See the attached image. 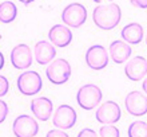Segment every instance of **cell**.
Masks as SVG:
<instances>
[{
  "label": "cell",
  "instance_id": "4fadbf2b",
  "mask_svg": "<svg viewBox=\"0 0 147 137\" xmlns=\"http://www.w3.org/2000/svg\"><path fill=\"white\" fill-rule=\"evenodd\" d=\"M48 39L56 47H67L72 42V32L67 26L55 24L48 31Z\"/></svg>",
  "mask_w": 147,
  "mask_h": 137
},
{
  "label": "cell",
  "instance_id": "d6986e66",
  "mask_svg": "<svg viewBox=\"0 0 147 137\" xmlns=\"http://www.w3.org/2000/svg\"><path fill=\"white\" fill-rule=\"evenodd\" d=\"M128 137H147V122L135 121L131 122L127 130Z\"/></svg>",
  "mask_w": 147,
  "mask_h": 137
},
{
  "label": "cell",
  "instance_id": "7c38bea8",
  "mask_svg": "<svg viewBox=\"0 0 147 137\" xmlns=\"http://www.w3.org/2000/svg\"><path fill=\"white\" fill-rule=\"evenodd\" d=\"M124 74L131 81H140L147 75V61L143 57H135L130 59L124 67Z\"/></svg>",
  "mask_w": 147,
  "mask_h": 137
},
{
  "label": "cell",
  "instance_id": "6da1fadb",
  "mask_svg": "<svg viewBox=\"0 0 147 137\" xmlns=\"http://www.w3.org/2000/svg\"><path fill=\"white\" fill-rule=\"evenodd\" d=\"M122 19V10L118 4H100L92 12V20L100 30L110 31L119 24Z\"/></svg>",
  "mask_w": 147,
  "mask_h": 137
},
{
  "label": "cell",
  "instance_id": "44dd1931",
  "mask_svg": "<svg viewBox=\"0 0 147 137\" xmlns=\"http://www.w3.org/2000/svg\"><path fill=\"white\" fill-rule=\"evenodd\" d=\"M9 90V82L3 75H0V97H4Z\"/></svg>",
  "mask_w": 147,
  "mask_h": 137
},
{
  "label": "cell",
  "instance_id": "ba28073f",
  "mask_svg": "<svg viewBox=\"0 0 147 137\" xmlns=\"http://www.w3.org/2000/svg\"><path fill=\"white\" fill-rule=\"evenodd\" d=\"M52 124L62 130L71 129L76 124V112L70 105H60L55 110Z\"/></svg>",
  "mask_w": 147,
  "mask_h": 137
},
{
  "label": "cell",
  "instance_id": "5b68a950",
  "mask_svg": "<svg viewBox=\"0 0 147 137\" xmlns=\"http://www.w3.org/2000/svg\"><path fill=\"white\" fill-rule=\"evenodd\" d=\"M62 20L66 26L74 28L80 27L87 20V10L80 3L68 4L62 12Z\"/></svg>",
  "mask_w": 147,
  "mask_h": 137
},
{
  "label": "cell",
  "instance_id": "30bf717a",
  "mask_svg": "<svg viewBox=\"0 0 147 137\" xmlns=\"http://www.w3.org/2000/svg\"><path fill=\"white\" fill-rule=\"evenodd\" d=\"M122 116V110L120 106L114 101H106L105 104H102L99 106V109L95 113L98 122H100L103 125L106 124H115L120 120Z\"/></svg>",
  "mask_w": 147,
  "mask_h": 137
},
{
  "label": "cell",
  "instance_id": "8fae6325",
  "mask_svg": "<svg viewBox=\"0 0 147 137\" xmlns=\"http://www.w3.org/2000/svg\"><path fill=\"white\" fill-rule=\"evenodd\" d=\"M32 52L31 48L24 43H20L18 46H15L11 51V63L15 69L19 70H24L31 67L32 65Z\"/></svg>",
  "mask_w": 147,
  "mask_h": 137
},
{
  "label": "cell",
  "instance_id": "7a4b0ae2",
  "mask_svg": "<svg viewBox=\"0 0 147 137\" xmlns=\"http://www.w3.org/2000/svg\"><path fill=\"white\" fill-rule=\"evenodd\" d=\"M102 98H103L102 90L94 83H87L84 86H82L76 94L78 104H79L82 109L84 110L95 109V106L100 104Z\"/></svg>",
  "mask_w": 147,
  "mask_h": 137
},
{
  "label": "cell",
  "instance_id": "603a6c76",
  "mask_svg": "<svg viewBox=\"0 0 147 137\" xmlns=\"http://www.w3.org/2000/svg\"><path fill=\"white\" fill-rule=\"evenodd\" d=\"M78 137H99L98 133H95V130L90 129V128H84V129H82L78 134Z\"/></svg>",
  "mask_w": 147,
  "mask_h": 137
},
{
  "label": "cell",
  "instance_id": "9c48e42d",
  "mask_svg": "<svg viewBox=\"0 0 147 137\" xmlns=\"http://www.w3.org/2000/svg\"><path fill=\"white\" fill-rule=\"evenodd\" d=\"M124 106L128 114L135 116V117H140L147 113V95L143 93H140L138 90L130 91L126 95L124 100Z\"/></svg>",
  "mask_w": 147,
  "mask_h": 137
},
{
  "label": "cell",
  "instance_id": "5bb4252c",
  "mask_svg": "<svg viewBox=\"0 0 147 137\" xmlns=\"http://www.w3.org/2000/svg\"><path fill=\"white\" fill-rule=\"evenodd\" d=\"M31 112L40 121H48L54 112L52 101L47 97H38L31 101Z\"/></svg>",
  "mask_w": 147,
  "mask_h": 137
},
{
  "label": "cell",
  "instance_id": "8992f818",
  "mask_svg": "<svg viewBox=\"0 0 147 137\" xmlns=\"http://www.w3.org/2000/svg\"><path fill=\"white\" fill-rule=\"evenodd\" d=\"M12 132L16 137H35L39 133V124L28 114H20L12 124Z\"/></svg>",
  "mask_w": 147,
  "mask_h": 137
},
{
  "label": "cell",
  "instance_id": "f546056e",
  "mask_svg": "<svg viewBox=\"0 0 147 137\" xmlns=\"http://www.w3.org/2000/svg\"><path fill=\"white\" fill-rule=\"evenodd\" d=\"M146 44H147V35H146Z\"/></svg>",
  "mask_w": 147,
  "mask_h": 137
},
{
  "label": "cell",
  "instance_id": "9a60e30c",
  "mask_svg": "<svg viewBox=\"0 0 147 137\" xmlns=\"http://www.w3.org/2000/svg\"><path fill=\"white\" fill-rule=\"evenodd\" d=\"M34 57L39 65H48L52 62V59L56 57V48L51 42L40 40L35 44L34 48Z\"/></svg>",
  "mask_w": 147,
  "mask_h": 137
},
{
  "label": "cell",
  "instance_id": "3957f363",
  "mask_svg": "<svg viewBox=\"0 0 147 137\" xmlns=\"http://www.w3.org/2000/svg\"><path fill=\"white\" fill-rule=\"evenodd\" d=\"M46 75L54 85H63L71 77V65L66 59H55L46 69Z\"/></svg>",
  "mask_w": 147,
  "mask_h": 137
},
{
  "label": "cell",
  "instance_id": "7402d4cb",
  "mask_svg": "<svg viewBox=\"0 0 147 137\" xmlns=\"http://www.w3.org/2000/svg\"><path fill=\"white\" fill-rule=\"evenodd\" d=\"M7 116H8V105L0 100V124H3L5 121Z\"/></svg>",
  "mask_w": 147,
  "mask_h": 137
},
{
  "label": "cell",
  "instance_id": "d4e9b609",
  "mask_svg": "<svg viewBox=\"0 0 147 137\" xmlns=\"http://www.w3.org/2000/svg\"><path fill=\"white\" fill-rule=\"evenodd\" d=\"M130 3L136 8H142V10L147 8V0H130Z\"/></svg>",
  "mask_w": 147,
  "mask_h": 137
},
{
  "label": "cell",
  "instance_id": "52a82bcc",
  "mask_svg": "<svg viewBox=\"0 0 147 137\" xmlns=\"http://www.w3.org/2000/svg\"><path fill=\"white\" fill-rule=\"evenodd\" d=\"M109 52L102 44H94L86 52V63L92 70H102L109 65Z\"/></svg>",
  "mask_w": 147,
  "mask_h": 137
},
{
  "label": "cell",
  "instance_id": "ffe728a7",
  "mask_svg": "<svg viewBox=\"0 0 147 137\" xmlns=\"http://www.w3.org/2000/svg\"><path fill=\"white\" fill-rule=\"evenodd\" d=\"M100 137H120V132L114 124H106L99 130Z\"/></svg>",
  "mask_w": 147,
  "mask_h": 137
},
{
  "label": "cell",
  "instance_id": "4316f807",
  "mask_svg": "<svg viewBox=\"0 0 147 137\" xmlns=\"http://www.w3.org/2000/svg\"><path fill=\"white\" fill-rule=\"evenodd\" d=\"M142 87H143V90H144V93L147 94V78L143 81V85H142Z\"/></svg>",
  "mask_w": 147,
  "mask_h": 137
},
{
  "label": "cell",
  "instance_id": "ac0fdd59",
  "mask_svg": "<svg viewBox=\"0 0 147 137\" xmlns=\"http://www.w3.org/2000/svg\"><path fill=\"white\" fill-rule=\"evenodd\" d=\"M18 16V8L12 1H4L0 4V22L1 23H11Z\"/></svg>",
  "mask_w": 147,
  "mask_h": 137
},
{
  "label": "cell",
  "instance_id": "f1b7e54d",
  "mask_svg": "<svg viewBox=\"0 0 147 137\" xmlns=\"http://www.w3.org/2000/svg\"><path fill=\"white\" fill-rule=\"evenodd\" d=\"M95 3H103V1H112V0H94Z\"/></svg>",
  "mask_w": 147,
  "mask_h": 137
},
{
  "label": "cell",
  "instance_id": "484cf974",
  "mask_svg": "<svg viewBox=\"0 0 147 137\" xmlns=\"http://www.w3.org/2000/svg\"><path fill=\"white\" fill-rule=\"evenodd\" d=\"M4 67V55H3V52L0 51V70Z\"/></svg>",
  "mask_w": 147,
  "mask_h": 137
},
{
  "label": "cell",
  "instance_id": "277c9868",
  "mask_svg": "<svg viewBox=\"0 0 147 137\" xmlns=\"http://www.w3.org/2000/svg\"><path fill=\"white\" fill-rule=\"evenodd\" d=\"M42 77L36 71H24L18 77V89L24 95H35L42 90Z\"/></svg>",
  "mask_w": 147,
  "mask_h": 137
},
{
  "label": "cell",
  "instance_id": "e0dca14e",
  "mask_svg": "<svg viewBox=\"0 0 147 137\" xmlns=\"http://www.w3.org/2000/svg\"><path fill=\"white\" fill-rule=\"evenodd\" d=\"M120 35L128 44H138L143 39V27L139 23H130L122 28Z\"/></svg>",
  "mask_w": 147,
  "mask_h": 137
},
{
  "label": "cell",
  "instance_id": "2e32d148",
  "mask_svg": "<svg viewBox=\"0 0 147 137\" xmlns=\"http://www.w3.org/2000/svg\"><path fill=\"white\" fill-rule=\"evenodd\" d=\"M131 52L132 48L124 40H114L110 44V50H109L110 58L115 63H124L130 58Z\"/></svg>",
  "mask_w": 147,
  "mask_h": 137
},
{
  "label": "cell",
  "instance_id": "83f0119b",
  "mask_svg": "<svg viewBox=\"0 0 147 137\" xmlns=\"http://www.w3.org/2000/svg\"><path fill=\"white\" fill-rule=\"evenodd\" d=\"M20 3H23V4H31V3H34L35 0H19Z\"/></svg>",
  "mask_w": 147,
  "mask_h": 137
},
{
  "label": "cell",
  "instance_id": "cb8c5ba5",
  "mask_svg": "<svg viewBox=\"0 0 147 137\" xmlns=\"http://www.w3.org/2000/svg\"><path fill=\"white\" fill-rule=\"evenodd\" d=\"M46 137H70L67 133H64L62 129H52L47 133Z\"/></svg>",
  "mask_w": 147,
  "mask_h": 137
}]
</instances>
